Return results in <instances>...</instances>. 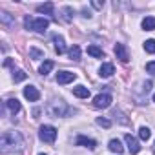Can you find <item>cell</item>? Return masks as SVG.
Wrapping results in <instances>:
<instances>
[{
  "instance_id": "cell-1",
  "label": "cell",
  "mask_w": 155,
  "mask_h": 155,
  "mask_svg": "<svg viewBox=\"0 0 155 155\" xmlns=\"http://www.w3.org/2000/svg\"><path fill=\"white\" fill-rule=\"evenodd\" d=\"M24 146V139L18 131H4L0 137V150L2 153H9V151H18Z\"/></svg>"
},
{
  "instance_id": "cell-2",
  "label": "cell",
  "mask_w": 155,
  "mask_h": 155,
  "mask_svg": "<svg viewBox=\"0 0 155 155\" xmlns=\"http://www.w3.org/2000/svg\"><path fill=\"white\" fill-rule=\"evenodd\" d=\"M46 111L51 115V117H66L68 113H71V110L68 108V104L64 102V101H53V102H49L48 104V108H46Z\"/></svg>"
},
{
  "instance_id": "cell-3",
  "label": "cell",
  "mask_w": 155,
  "mask_h": 155,
  "mask_svg": "<svg viewBox=\"0 0 155 155\" xmlns=\"http://www.w3.org/2000/svg\"><path fill=\"white\" fill-rule=\"evenodd\" d=\"M38 137H40V140L51 144V142H55V139H57V128H55V126H49V124H44V126H40Z\"/></svg>"
},
{
  "instance_id": "cell-4",
  "label": "cell",
  "mask_w": 155,
  "mask_h": 155,
  "mask_svg": "<svg viewBox=\"0 0 155 155\" xmlns=\"http://www.w3.org/2000/svg\"><path fill=\"white\" fill-rule=\"evenodd\" d=\"M111 102H113V99H111L110 93H99V95L93 99V106H95L97 110H106V108L111 106Z\"/></svg>"
},
{
  "instance_id": "cell-5",
  "label": "cell",
  "mask_w": 155,
  "mask_h": 155,
  "mask_svg": "<svg viewBox=\"0 0 155 155\" xmlns=\"http://www.w3.org/2000/svg\"><path fill=\"white\" fill-rule=\"evenodd\" d=\"M48 28H49V20L48 18H33V22H31V29L37 31V33H44Z\"/></svg>"
},
{
  "instance_id": "cell-6",
  "label": "cell",
  "mask_w": 155,
  "mask_h": 155,
  "mask_svg": "<svg viewBox=\"0 0 155 155\" xmlns=\"http://www.w3.org/2000/svg\"><path fill=\"white\" fill-rule=\"evenodd\" d=\"M124 140H126V146H128V150H130V153L131 155H135V153H139L140 151V144H139V140L133 137V135H126L124 137Z\"/></svg>"
},
{
  "instance_id": "cell-7",
  "label": "cell",
  "mask_w": 155,
  "mask_h": 155,
  "mask_svg": "<svg viewBox=\"0 0 155 155\" xmlns=\"http://www.w3.org/2000/svg\"><path fill=\"white\" fill-rule=\"evenodd\" d=\"M77 79V75L71 73V71H58L57 73V82L58 84H69Z\"/></svg>"
},
{
  "instance_id": "cell-8",
  "label": "cell",
  "mask_w": 155,
  "mask_h": 155,
  "mask_svg": "<svg viewBox=\"0 0 155 155\" xmlns=\"http://www.w3.org/2000/svg\"><path fill=\"white\" fill-rule=\"evenodd\" d=\"M115 55H117V58L120 60V62H128L130 60V53H128V48L124 46V44H115Z\"/></svg>"
},
{
  "instance_id": "cell-9",
  "label": "cell",
  "mask_w": 155,
  "mask_h": 155,
  "mask_svg": "<svg viewBox=\"0 0 155 155\" xmlns=\"http://www.w3.org/2000/svg\"><path fill=\"white\" fill-rule=\"evenodd\" d=\"M24 97L29 101V102H37L40 99V91L35 88V86H26L24 88Z\"/></svg>"
},
{
  "instance_id": "cell-10",
  "label": "cell",
  "mask_w": 155,
  "mask_h": 155,
  "mask_svg": "<svg viewBox=\"0 0 155 155\" xmlns=\"http://www.w3.org/2000/svg\"><path fill=\"white\" fill-rule=\"evenodd\" d=\"M75 144H77V146H86V148H90V150H95V148H97V142H95L93 139L84 137V135H79V137H77Z\"/></svg>"
},
{
  "instance_id": "cell-11",
  "label": "cell",
  "mask_w": 155,
  "mask_h": 155,
  "mask_svg": "<svg viewBox=\"0 0 155 155\" xmlns=\"http://www.w3.org/2000/svg\"><path fill=\"white\" fill-rule=\"evenodd\" d=\"M113 73H115V68H113V64H110V62H104V64L101 66V69H99V75L102 77V79H110Z\"/></svg>"
},
{
  "instance_id": "cell-12",
  "label": "cell",
  "mask_w": 155,
  "mask_h": 155,
  "mask_svg": "<svg viewBox=\"0 0 155 155\" xmlns=\"http://www.w3.org/2000/svg\"><path fill=\"white\" fill-rule=\"evenodd\" d=\"M53 44H55V51H57L58 55H62V53L66 51V44H64V38H62L60 35H55V37H53Z\"/></svg>"
},
{
  "instance_id": "cell-13",
  "label": "cell",
  "mask_w": 155,
  "mask_h": 155,
  "mask_svg": "<svg viewBox=\"0 0 155 155\" xmlns=\"http://www.w3.org/2000/svg\"><path fill=\"white\" fill-rule=\"evenodd\" d=\"M73 95L79 97V99H88L90 97V90L86 86H77V88H73Z\"/></svg>"
},
{
  "instance_id": "cell-14",
  "label": "cell",
  "mask_w": 155,
  "mask_h": 155,
  "mask_svg": "<svg viewBox=\"0 0 155 155\" xmlns=\"http://www.w3.org/2000/svg\"><path fill=\"white\" fill-rule=\"evenodd\" d=\"M108 148H110L113 153H117V155H120V153L124 151V148H122V144H120V140H119V139H111V140H110V144H108Z\"/></svg>"
},
{
  "instance_id": "cell-15",
  "label": "cell",
  "mask_w": 155,
  "mask_h": 155,
  "mask_svg": "<svg viewBox=\"0 0 155 155\" xmlns=\"http://www.w3.org/2000/svg\"><path fill=\"white\" fill-rule=\"evenodd\" d=\"M6 106H8V110H9L13 115L20 111V102H18L17 99H8V101H6Z\"/></svg>"
},
{
  "instance_id": "cell-16",
  "label": "cell",
  "mask_w": 155,
  "mask_h": 155,
  "mask_svg": "<svg viewBox=\"0 0 155 155\" xmlns=\"http://www.w3.org/2000/svg\"><path fill=\"white\" fill-rule=\"evenodd\" d=\"M88 55L95 57V58H102L104 57V51L99 48V46H88Z\"/></svg>"
},
{
  "instance_id": "cell-17",
  "label": "cell",
  "mask_w": 155,
  "mask_h": 155,
  "mask_svg": "<svg viewBox=\"0 0 155 155\" xmlns=\"http://www.w3.org/2000/svg\"><path fill=\"white\" fill-rule=\"evenodd\" d=\"M142 29L153 31V29H155V17H146V18L142 20Z\"/></svg>"
},
{
  "instance_id": "cell-18",
  "label": "cell",
  "mask_w": 155,
  "mask_h": 155,
  "mask_svg": "<svg viewBox=\"0 0 155 155\" xmlns=\"http://www.w3.org/2000/svg\"><path fill=\"white\" fill-rule=\"evenodd\" d=\"M37 11H38V13H48V15H51V13H53V4H51V2L40 4V6L37 8Z\"/></svg>"
},
{
  "instance_id": "cell-19",
  "label": "cell",
  "mask_w": 155,
  "mask_h": 155,
  "mask_svg": "<svg viewBox=\"0 0 155 155\" xmlns=\"http://www.w3.org/2000/svg\"><path fill=\"white\" fill-rule=\"evenodd\" d=\"M53 68H55L53 60H44V64L40 66V73H42V75H48V73H49Z\"/></svg>"
},
{
  "instance_id": "cell-20",
  "label": "cell",
  "mask_w": 155,
  "mask_h": 155,
  "mask_svg": "<svg viewBox=\"0 0 155 155\" xmlns=\"http://www.w3.org/2000/svg\"><path fill=\"white\" fill-rule=\"evenodd\" d=\"M68 53H69V58H71V60H79V58H81V48H79V46L69 48Z\"/></svg>"
},
{
  "instance_id": "cell-21",
  "label": "cell",
  "mask_w": 155,
  "mask_h": 155,
  "mask_svg": "<svg viewBox=\"0 0 155 155\" xmlns=\"http://www.w3.org/2000/svg\"><path fill=\"white\" fill-rule=\"evenodd\" d=\"M139 137H140L142 140H148V139L151 137V131H150V128H146V126L139 128Z\"/></svg>"
},
{
  "instance_id": "cell-22",
  "label": "cell",
  "mask_w": 155,
  "mask_h": 155,
  "mask_svg": "<svg viewBox=\"0 0 155 155\" xmlns=\"http://www.w3.org/2000/svg\"><path fill=\"white\" fill-rule=\"evenodd\" d=\"M29 55H31L35 60L44 58V51H40V49H37V48H29Z\"/></svg>"
},
{
  "instance_id": "cell-23",
  "label": "cell",
  "mask_w": 155,
  "mask_h": 155,
  "mask_svg": "<svg viewBox=\"0 0 155 155\" xmlns=\"http://www.w3.org/2000/svg\"><path fill=\"white\" fill-rule=\"evenodd\" d=\"M26 77H28V75H26L22 69H18V71H15V73H13V81H15V82H22Z\"/></svg>"
},
{
  "instance_id": "cell-24",
  "label": "cell",
  "mask_w": 155,
  "mask_h": 155,
  "mask_svg": "<svg viewBox=\"0 0 155 155\" xmlns=\"http://www.w3.org/2000/svg\"><path fill=\"white\" fill-rule=\"evenodd\" d=\"M144 49H146L148 53H155V40H153V38L146 40V42H144Z\"/></svg>"
},
{
  "instance_id": "cell-25",
  "label": "cell",
  "mask_w": 155,
  "mask_h": 155,
  "mask_svg": "<svg viewBox=\"0 0 155 155\" xmlns=\"http://www.w3.org/2000/svg\"><path fill=\"white\" fill-rule=\"evenodd\" d=\"M97 124L102 126V128H110V126H111V120H108V119H104V117H99V119H97Z\"/></svg>"
},
{
  "instance_id": "cell-26",
  "label": "cell",
  "mask_w": 155,
  "mask_h": 155,
  "mask_svg": "<svg viewBox=\"0 0 155 155\" xmlns=\"http://www.w3.org/2000/svg\"><path fill=\"white\" fill-rule=\"evenodd\" d=\"M64 13H66V20H71V17H73V9H71V8H64Z\"/></svg>"
},
{
  "instance_id": "cell-27",
  "label": "cell",
  "mask_w": 155,
  "mask_h": 155,
  "mask_svg": "<svg viewBox=\"0 0 155 155\" xmlns=\"http://www.w3.org/2000/svg\"><path fill=\"white\" fill-rule=\"evenodd\" d=\"M146 71L148 73H155V62H148L146 64Z\"/></svg>"
},
{
  "instance_id": "cell-28",
  "label": "cell",
  "mask_w": 155,
  "mask_h": 155,
  "mask_svg": "<svg viewBox=\"0 0 155 155\" xmlns=\"http://www.w3.org/2000/svg\"><path fill=\"white\" fill-rule=\"evenodd\" d=\"M91 6H93L95 9H102V8H104V2H99V0H93V2H91Z\"/></svg>"
},
{
  "instance_id": "cell-29",
  "label": "cell",
  "mask_w": 155,
  "mask_h": 155,
  "mask_svg": "<svg viewBox=\"0 0 155 155\" xmlns=\"http://www.w3.org/2000/svg\"><path fill=\"white\" fill-rule=\"evenodd\" d=\"M0 18H2L4 24H9V22H11V17H9L8 13H2V15H0Z\"/></svg>"
},
{
  "instance_id": "cell-30",
  "label": "cell",
  "mask_w": 155,
  "mask_h": 155,
  "mask_svg": "<svg viewBox=\"0 0 155 155\" xmlns=\"http://www.w3.org/2000/svg\"><path fill=\"white\" fill-rule=\"evenodd\" d=\"M153 102H155V93H153Z\"/></svg>"
},
{
  "instance_id": "cell-31",
  "label": "cell",
  "mask_w": 155,
  "mask_h": 155,
  "mask_svg": "<svg viewBox=\"0 0 155 155\" xmlns=\"http://www.w3.org/2000/svg\"><path fill=\"white\" fill-rule=\"evenodd\" d=\"M153 151H155V144H153Z\"/></svg>"
},
{
  "instance_id": "cell-32",
  "label": "cell",
  "mask_w": 155,
  "mask_h": 155,
  "mask_svg": "<svg viewBox=\"0 0 155 155\" xmlns=\"http://www.w3.org/2000/svg\"><path fill=\"white\" fill-rule=\"evenodd\" d=\"M40 155H44V153H40Z\"/></svg>"
}]
</instances>
